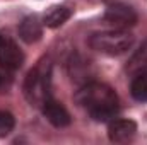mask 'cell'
Returning a JSON list of instances; mask_svg holds the SVG:
<instances>
[{
    "label": "cell",
    "instance_id": "9c48e42d",
    "mask_svg": "<svg viewBox=\"0 0 147 145\" xmlns=\"http://www.w3.org/2000/svg\"><path fill=\"white\" fill-rule=\"evenodd\" d=\"M72 15V10L65 5H53L50 7L43 15V24L46 28H60L63 22H67Z\"/></svg>",
    "mask_w": 147,
    "mask_h": 145
},
{
    "label": "cell",
    "instance_id": "6da1fadb",
    "mask_svg": "<svg viewBox=\"0 0 147 145\" xmlns=\"http://www.w3.org/2000/svg\"><path fill=\"white\" fill-rule=\"evenodd\" d=\"M75 103L84 108L92 119L110 121L118 113V96L106 84L91 82L80 87L75 94Z\"/></svg>",
    "mask_w": 147,
    "mask_h": 145
},
{
    "label": "cell",
    "instance_id": "7c38bea8",
    "mask_svg": "<svg viewBox=\"0 0 147 145\" xmlns=\"http://www.w3.org/2000/svg\"><path fill=\"white\" fill-rule=\"evenodd\" d=\"M14 116L7 111H0V137H7L14 130Z\"/></svg>",
    "mask_w": 147,
    "mask_h": 145
},
{
    "label": "cell",
    "instance_id": "ba28073f",
    "mask_svg": "<svg viewBox=\"0 0 147 145\" xmlns=\"http://www.w3.org/2000/svg\"><path fill=\"white\" fill-rule=\"evenodd\" d=\"M43 34V26L39 22L36 15H28L22 19V22L19 24V36L26 43H36Z\"/></svg>",
    "mask_w": 147,
    "mask_h": 145
},
{
    "label": "cell",
    "instance_id": "8992f818",
    "mask_svg": "<svg viewBox=\"0 0 147 145\" xmlns=\"http://www.w3.org/2000/svg\"><path fill=\"white\" fill-rule=\"evenodd\" d=\"M135 133H137V125L132 119H115L110 123V128H108L110 140L116 144L130 142L135 137Z\"/></svg>",
    "mask_w": 147,
    "mask_h": 145
},
{
    "label": "cell",
    "instance_id": "8fae6325",
    "mask_svg": "<svg viewBox=\"0 0 147 145\" xmlns=\"http://www.w3.org/2000/svg\"><path fill=\"white\" fill-rule=\"evenodd\" d=\"M130 92L134 96V99L137 101H147V72H139L135 73L132 85H130Z\"/></svg>",
    "mask_w": 147,
    "mask_h": 145
},
{
    "label": "cell",
    "instance_id": "5b68a950",
    "mask_svg": "<svg viewBox=\"0 0 147 145\" xmlns=\"http://www.w3.org/2000/svg\"><path fill=\"white\" fill-rule=\"evenodd\" d=\"M105 19L115 26H134L137 22V14L132 7L115 2L113 5H110L106 9Z\"/></svg>",
    "mask_w": 147,
    "mask_h": 145
},
{
    "label": "cell",
    "instance_id": "277c9868",
    "mask_svg": "<svg viewBox=\"0 0 147 145\" xmlns=\"http://www.w3.org/2000/svg\"><path fill=\"white\" fill-rule=\"evenodd\" d=\"M24 63V55L10 38L0 36V65L10 70L19 68Z\"/></svg>",
    "mask_w": 147,
    "mask_h": 145
},
{
    "label": "cell",
    "instance_id": "3957f363",
    "mask_svg": "<svg viewBox=\"0 0 147 145\" xmlns=\"http://www.w3.org/2000/svg\"><path fill=\"white\" fill-rule=\"evenodd\" d=\"M26 97L31 104L43 106L50 99V65H38L26 79Z\"/></svg>",
    "mask_w": 147,
    "mask_h": 145
},
{
    "label": "cell",
    "instance_id": "52a82bcc",
    "mask_svg": "<svg viewBox=\"0 0 147 145\" xmlns=\"http://www.w3.org/2000/svg\"><path fill=\"white\" fill-rule=\"evenodd\" d=\"M43 114L57 128H63V126H67L70 123V114L65 109V106H62L60 103H57L53 99H48L43 104Z\"/></svg>",
    "mask_w": 147,
    "mask_h": 145
},
{
    "label": "cell",
    "instance_id": "7a4b0ae2",
    "mask_svg": "<svg viewBox=\"0 0 147 145\" xmlns=\"http://www.w3.org/2000/svg\"><path fill=\"white\" fill-rule=\"evenodd\" d=\"M134 44V36L123 29H111V31H99L89 36V46L105 55H121L128 51Z\"/></svg>",
    "mask_w": 147,
    "mask_h": 145
},
{
    "label": "cell",
    "instance_id": "4fadbf2b",
    "mask_svg": "<svg viewBox=\"0 0 147 145\" xmlns=\"http://www.w3.org/2000/svg\"><path fill=\"white\" fill-rule=\"evenodd\" d=\"M0 84H2V77H0Z\"/></svg>",
    "mask_w": 147,
    "mask_h": 145
},
{
    "label": "cell",
    "instance_id": "30bf717a",
    "mask_svg": "<svg viewBox=\"0 0 147 145\" xmlns=\"http://www.w3.org/2000/svg\"><path fill=\"white\" fill-rule=\"evenodd\" d=\"M146 68H147V41L142 43L140 48L134 53V56L128 62L127 70L132 73H139V72H144Z\"/></svg>",
    "mask_w": 147,
    "mask_h": 145
}]
</instances>
